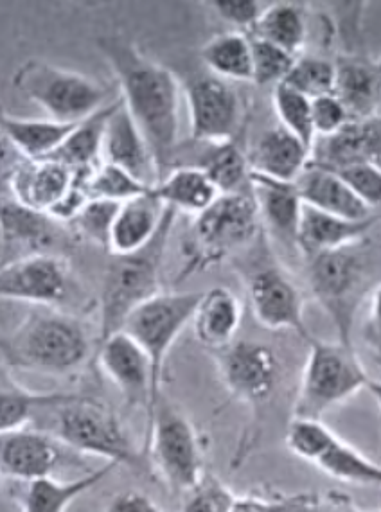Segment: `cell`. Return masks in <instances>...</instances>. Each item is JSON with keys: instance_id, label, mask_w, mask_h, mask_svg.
I'll list each match as a JSON object with an SVG mask.
<instances>
[{"instance_id": "1", "label": "cell", "mask_w": 381, "mask_h": 512, "mask_svg": "<svg viewBox=\"0 0 381 512\" xmlns=\"http://www.w3.org/2000/svg\"><path fill=\"white\" fill-rule=\"evenodd\" d=\"M99 47L116 72L121 99L141 128L159 166L160 180L177 151L182 87L173 72L119 36H103Z\"/></svg>"}, {"instance_id": "2", "label": "cell", "mask_w": 381, "mask_h": 512, "mask_svg": "<svg viewBox=\"0 0 381 512\" xmlns=\"http://www.w3.org/2000/svg\"><path fill=\"white\" fill-rule=\"evenodd\" d=\"M42 415L44 426L40 430L51 433L81 457H99L105 464L133 471H144L148 466V457L135 446L123 421L98 401L45 396L35 421Z\"/></svg>"}, {"instance_id": "3", "label": "cell", "mask_w": 381, "mask_h": 512, "mask_svg": "<svg viewBox=\"0 0 381 512\" xmlns=\"http://www.w3.org/2000/svg\"><path fill=\"white\" fill-rule=\"evenodd\" d=\"M177 214V211L166 207L155 238L139 252L114 256V261L108 265L101 290L99 344L105 342L108 336L123 331L126 318L141 304L162 292L160 266Z\"/></svg>"}, {"instance_id": "4", "label": "cell", "mask_w": 381, "mask_h": 512, "mask_svg": "<svg viewBox=\"0 0 381 512\" xmlns=\"http://www.w3.org/2000/svg\"><path fill=\"white\" fill-rule=\"evenodd\" d=\"M8 363L42 374H67L87 362L90 338L78 318L35 313L2 345Z\"/></svg>"}, {"instance_id": "5", "label": "cell", "mask_w": 381, "mask_h": 512, "mask_svg": "<svg viewBox=\"0 0 381 512\" xmlns=\"http://www.w3.org/2000/svg\"><path fill=\"white\" fill-rule=\"evenodd\" d=\"M301 385L293 403V417L322 419L367 387L369 374L358 360L353 345L311 338Z\"/></svg>"}, {"instance_id": "6", "label": "cell", "mask_w": 381, "mask_h": 512, "mask_svg": "<svg viewBox=\"0 0 381 512\" xmlns=\"http://www.w3.org/2000/svg\"><path fill=\"white\" fill-rule=\"evenodd\" d=\"M144 455L160 480L175 493H187L205 475L195 426L164 398L146 421Z\"/></svg>"}, {"instance_id": "7", "label": "cell", "mask_w": 381, "mask_h": 512, "mask_svg": "<svg viewBox=\"0 0 381 512\" xmlns=\"http://www.w3.org/2000/svg\"><path fill=\"white\" fill-rule=\"evenodd\" d=\"M13 85L56 123L78 124L107 106L108 90L99 81L42 60L24 63Z\"/></svg>"}, {"instance_id": "8", "label": "cell", "mask_w": 381, "mask_h": 512, "mask_svg": "<svg viewBox=\"0 0 381 512\" xmlns=\"http://www.w3.org/2000/svg\"><path fill=\"white\" fill-rule=\"evenodd\" d=\"M200 297V292H160L126 318L123 331L141 345L151 363V405L146 421L162 398V376L169 351L180 333L191 324Z\"/></svg>"}, {"instance_id": "9", "label": "cell", "mask_w": 381, "mask_h": 512, "mask_svg": "<svg viewBox=\"0 0 381 512\" xmlns=\"http://www.w3.org/2000/svg\"><path fill=\"white\" fill-rule=\"evenodd\" d=\"M310 290L337 327L338 340L353 345L351 331L360 302L362 265L347 248L311 257L308 268Z\"/></svg>"}, {"instance_id": "10", "label": "cell", "mask_w": 381, "mask_h": 512, "mask_svg": "<svg viewBox=\"0 0 381 512\" xmlns=\"http://www.w3.org/2000/svg\"><path fill=\"white\" fill-rule=\"evenodd\" d=\"M80 453L67 448L51 433L26 426L0 433V477L29 484L44 478H60L65 468L80 466Z\"/></svg>"}, {"instance_id": "11", "label": "cell", "mask_w": 381, "mask_h": 512, "mask_svg": "<svg viewBox=\"0 0 381 512\" xmlns=\"http://www.w3.org/2000/svg\"><path fill=\"white\" fill-rule=\"evenodd\" d=\"M259 212L252 195H222L207 211L196 216L195 243L198 263L211 265L250 243L259 229Z\"/></svg>"}, {"instance_id": "12", "label": "cell", "mask_w": 381, "mask_h": 512, "mask_svg": "<svg viewBox=\"0 0 381 512\" xmlns=\"http://www.w3.org/2000/svg\"><path fill=\"white\" fill-rule=\"evenodd\" d=\"M193 141L205 144L234 142L243 123L240 94L216 76H198L184 89Z\"/></svg>"}, {"instance_id": "13", "label": "cell", "mask_w": 381, "mask_h": 512, "mask_svg": "<svg viewBox=\"0 0 381 512\" xmlns=\"http://www.w3.org/2000/svg\"><path fill=\"white\" fill-rule=\"evenodd\" d=\"M218 369L232 396L252 407L272 398L281 376L277 354L268 345L250 340L232 342L222 349Z\"/></svg>"}, {"instance_id": "14", "label": "cell", "mask_w": 381, "mask_h": 512, "mask_svg": "<svg viewBox=\"0 0 381 512\" xmlns=\"http://www.w3.org/2000/svg\"><path fill=\"white\" fill-rule=\"evenodd\" d=\"M69 284V265L60 256L18 257L0 268V299L54 306L63 301Z\"/></svg>"}, {"instance_id": "15", "label": "cell", "mask_w": 381, "mask_h": 512, "mask_svg": "<svg viewBox=\"0 0 381 512\" xmlns=\"http://www.w3.org/2000/svg\"><path fill=\"white\" fill-rule=\"evenodd\" d=\"M250 308L259 326L270 331H293L306 342L313 336L304 320V299L292 279L279 268L257 272L249 283Z\"/></svg>"}, {"instance_id": "16", "label": "cell", "mask_w": 381, "mask_h": 512, "mask_svg": "<svg viewBox=\"0 0 381 512\" xmlns=\"http://www.w3.org/2000/svg\"><path fill=\"white\" fill-rule=\"evenodd\" d=\"M101 162L125 169L126 173L150 189L160 182L159 166L150 144L121 98L114 101L105 124Z\"/></svg>"}, {"instance_id": "17", "label": "cell", "mask_w": 381, "mask_h": 512, "mask_svg": "<svg viewBox=\"0 0 381 512\" xmlns=\"http://www.w3.org/2000/svg\"><path fill=\"white\" fill-rule=\"evenodd\" d=\"M98 363L108 380L125 396L126 403L130 407L146 408L148 414L153 376L150 358L141 345L125 331H119L99 344Z\"/></svg>"}, {"instance_id": "18", "label": "cell", "mask_w": 381, "mask_h": 512, "mask_svg": "<svg viewBox=\"0 0 381 512\" xmlns=\"http://www.w3.org/2000/svg\"><path fill=\"white\" fill-rule=\"evenodd\" d=\"M380 159L381 123L376 119H369L349 121L335 135L315 139L311 148L310 164L342 171L362 164L380 166Z\"/></svg>"}, {"instance_id": "19", "label": "cell", "mask_w": 381, "mask_h": 512, "mask_svg": "<svg viewBox=\"0 0 381 512\" xmlns=\"http://www.w3.org/2000/svg\"><path fill=\"white\" fill-rule=\"evenodd\" d=\"M74 186V173L56 160H22L11 171L13 200L38 212H47Z\"/></svg>"}, {"instance_id": "20", "label": "cell", "mask_w": 381, "mask_h": 512, "mask_svg": "<svg viewBox=\"0 0 381 512\" xmlns=\"http://www.w3.org/2000/svg\"><path fill=\"white\" fill-rule=\"evenodd\" d=\"M295 187L302 204L317 211L351 221L369 220L374 216L358 198L353 187L333 169L308 164L295 180Z\"/></svg>"}, {"instance_id": "21", "label": "cell", "mask_w": 381, "mask_h": 512, "mask_svg": "<svg viewBox=\"0 0 381 512\" xmlns=\"http://www.w3.org/2000/svg\"><path fill=\"white\" fill-rule=\"evenodd\" d=\"M62 234V223L45 212L33 211L17 200L0 202V239L4 250L27 252V256L49 254Z\"/></svg>"}, {"instance_id": "22", "label": "cell", "mask_w": 381, "mask_h": 512, "mask_svg": "<svg viewBox=\"0 0 381 512\" xmlns=\"http://www.w3.org/2000/svg\"><path fill=\"white\" fill-rule=\"evenodd\" d=\"M335 96L351 121H369L381 106V67L362 56H340L337 62Z\"/></svg>"}, {"instance_id": "23", "label": "cell", "mask_w": 381, "mask_h": 512, "mask_svg": "<svg viewBox=\"0 0 381 512\" xmlns=\"http://www.w3.org/2000/svg\"><path fill=\"white\" fill-rule=\"evenodd\" d=\"M378 220V216L364 221L344 220L302 205L297 227V248L310 259L326 252L342 250L364 238Z\"/></svg>"}, {"instance_id": "24", "label": "cell", "mask_w": 381, "mask_h": 512, "mask_svg": "<svg viewBox=\"0 0 381 512\" xmlns=\"http://www.w3.org/2000/svg\"><path fill=\"white\" fill-rule=\"evenodd\" d=\"M247 159L252 173L295 184L310 164L311 150L279 124L257 139Z\"/></svg>"}, {"instance_id": "25", "label": "cell", "mask_w": 381, "mask_h": 512, "mask_svg": "<svg viewBox=\"0 0 381 512\" xmlns=\"http://www.w3.org/2000/svg\"><path fill=\"white\" fill-rule=\"evenodd\" d=\"M250 187L259 220L265 221L274 236L297 247V227L304 204L295 184L250 173Z\"/></svg>"}, {"instance_id": "26", "label": "cell", "mask_w": 381, "mask_h": 512, "mask_svg": "<svg viewBox=\"0 0 381 512\" xmlns=\"http://www.w3.org/2000/svg\"><path fill=\"white\" fill-rule=\"evenodd\" d=\"M164 212L166 205L151 193V189L121 204L114 221L108 252L112 256H128L142 250L159 232Z\"/></svg>"}, {"instance_id": "27", "label": "cell", "mask_w": 381, "mask_h": 512, "mask_svg": "<svg viewBox=\"0 0 381 512\" xmlns=\"http://www.w3.org/2000/svg\"><path fill=\"white\" fill-rule=\"evenodd\" d=\"M243 309L238 297L223 286L202 293L191 320L200 344L222 351L229 347L240 329Z\"/></svg>"}, {"instance_id": "28", "label": "cell", "mask_w": 381, "mask_h": 512, "mask_svg": "<svg viewBox=\"0 0 381 512\" xmlns=\"http://www.w3.org/2000/svg\"><path fill=\"white\" fill-rule=\"evenodd\" d=\"M116 469L112 464H103L76 478H44L24 484L20 493L22 512H67L80 496L99 486Z\"/></svg>"}, {"instance_id": "29", "label": "cell", "mask_w": 381, "mask_h": 512, "mask_svg": "<svg viewBox=\"0 0 381 512\" xmlns=\"http://www.w3.org/2000/svg\"><path fill=\"white\" fill-rule=\"evenodd\" d=\"M151 193L169 209L193 216H200L207 211L220 196L213 182L196 166L171 169L168 177L151 187Z\"/></svg>"}, {"instance_id": "30", "label": "cell", "mask_w": 381, "mask_h": 512, "mask_svg": "<svg viewBox=\"0 0 381 512\" xmlns=\"http://www.w3.org/2000/svg\"><path fill=\"white\" fill-rule=\"evenodd\" d=\"M74 126L53 119H22L0 112V130L8 135L24 160L51 159Z\"/></svg>"}, {"instance_id": "31", "label": "cell", "mask_w": 381, "mask_h": 512, "mask_svg": "<svg viewBox=\"0 0 381 512\" xmlns=\"http://www.w3.org/2000/svg\"><path fill=\"white\" fill-rule=\"evenodd\" d=\"M112 106L114 101L103 106L96 114L90 115L89 119L76 124L62 142V146L51 155V160L60 162L65 168L71 169L74 175L81 177H87L98 168L101 164L103 132Z\"/></svg>"}, {"instance_id": "32", "label": "cell", "mask_w": 381, "mask_h": 512, "mask_svg": "<svg viewBox=\"0 0 381 512\" xmlns=\"http://www.w3.org/2000/svg\"><path fill=\"white\" fill-rule=\"evenodd\" d=\"M250 38L268 42L293 56H301L308 38L306 11L293 2L266 6L257 18L256 26L252 27Z\"/></svg>"}, {"instance_id": "33", "label": "cell", "mask_w": 381, "mask_h": 512, "mask_svg": "<svg viewBox=\"0 0 381 512\" xmlns=\"http://www.w3.org/2000/svg\"><path fill=\"white\" fill-rule=\"evenodd\" d=\"M200 58L220 80L252 81V42L243 31L213 36L202 47Z\"/></svg>"}, {"instance_id": "34", "label": "cell", "mask_w": 381, "mask_h": 512, "mask_svg": "<svg viewBox=\"0 0 381 512\" xmlns=\"http://www.w3.org/2000/svg\"><path fill=\"white\" fill-rule=\"evenodd\" d=\"M222 195H252L249 159L234 142L209 144L202 160L196 164Z\"/></svg>"}, {"instance_id": "35", "label": "cell", "mask_w": 381, "mask_h": 512, "mask_svg": "<svg viewBox=\"0 0 381 512\" xmlns=\"http://www.w3.org/2000/svg\"><path fill=\"white\" fill-rule=\"evenodd\" d=\"M315 466L328 477L338 482L355 484V486L381 487V466L365 457L349 442L340 437L329 446L328 451L320 457Z\"/></svg>"}, {"instance_id": "36", "label": "cell", "mask_w": 381, "mask_h": 512, "mask_svg": "<svg viewBox=\"0 0 381 512\" xmlns=\"http://www.w3.org/2000/svg\"><path fill=\"white\" fill-rule=\"evenodd\" d=\"M272 101L277 119L284 130L295 135L311 150L317 139L311 123V99L302 96L301 92L292 89L290 85L279 83L274 87Z\"/></svg>"}, {"instance_id": "37", "label": "cell", "mask_w": 381, "mask_h": 512, "mask_svg": "<svg viewBox=\"0 0 381 512\" xmlns=\"http://www.w3.org/2000/svg\"><path fill=\"white\" fill-rule=\"evenodd\" d=\"M306 98L317 99L335 94L337 67L319 56H297L292 71L283 81Z\"/></svg>"}, {"instance_id": "38", "label": "cell", "mask_w": 381, "mask_h": 512, "mask_svg": "<svg viewBox=\"0 0 381 512\" xmlns=\"http://www.w3.org/2000/svg\"><path fill=\"white\" fill-rule=\"evenodd\" d=\"M83 187H85L89 198L110 200L117 204H125L128 200L150 191V187L141 184L137 178L126 173L125 169L105 164V162H101L98 168L90 173V177L87 178Z\"/></svg>"}, {"instance_id": "39", "label": "cell", "mask_w": 381, "mask_h": 512, "mask_svg": "<svg viewBox=\"0 0 381 512\" xmlns=\"http://www.w3.org/2000/svg\"><path fill=\"white\" fill-rule=\"evenodd\" d=\"M337 433L322 423V419H302L293 417L286 430V448L297 459L306 460L315 466V462L328 451L337 439Z\"/></svg>"}, {"instance_id": "40", "label": "cell", "mask_w": 381, "mask_h": 512, "mask_svg": "<svg viewBox=\"0 0 381 512\" xmlns=\"http://www.w3.org/2000/svg\"><path fill=\"white\" fill-rule=\"evenodd\" d=\"M119 209L121 204L117 202L90 198L89 202L83 205L80 214L69 225H72V229L76 230L81 238L108 250Z\"/></svg>"}, {"instance_id": "41", "label": "cell", "mask_w": 381, "mask_h": 512, "mask_svg": "<svg viewBox=\"0 0 381 512\" xmlns=\"http://www.w3.org/2000/svg\"><path fill=\"white\" fill-rule=\"evenodd\" d=\"M44 398L9 381H0V433L20 430L33 423Z\"/></svg>"}, {"instance_id": "42", "label": "cell", "mask_w": 381, "mask_h": 512, "mask_svg": "<svg viewBox=\"0 0 381 512\" xmlns=\"http://www.w3.org/2000/svg\"><path fill=\"white\" fill-rule=\"evenodd\" d=\"M252 42V81L256 85H279L292 71L297 56L286 53L275 45L250 38Z\"/></svg>"}, {"instance_id": "43", "label": "cell", "mask_w": 381, "mask_h": 512, "mask_svg": "<svg viewBox=\"0 0 381 512\" xmlns=\"http://www.w3.org/2000/svg\"><path fill=\"white\" fill-rule=\"evenodd\" d=\"M236 498L220 478L205 473L193 489L184 493L180 512H231Z\"/></svg>"}, {"instance_id": "44", "label": "cell", "mask_w": 381, "mask_h": 512, "mask_svg": "<svg viewBox=\"0 0 381 512\" xmlns=\"http://www.w3.org/2000/svg\"><path fill=\"white\" fill-rule=\"evenodd\" d=\"M284 512H364L340 491L283 496Z\"/></svg>"}, {"instance_id": "45", "label": "cell", "mask_w": 381, "mask_h": 512, "mask_svg": "<svg viewBox=\"0 0 381 512\" xmlns=\"http://www.w3.org/2000/svg\"><path fill=\"white\" fill-rule=\"evenodd\" d=\"M340 177L353 187L358 198L367 205L374 216L381 218V168L374 164H362L337 171Z\"/></svg>"}, {"instance_id": "46", "label": "cell", "mask_w": 381, "mask_h": 512, "mask_svg": "<svg viewBox=\"0 0 381 512\" xmlns=\"http://www.w3.org/2000/svg\"><path fill=\"white\" fill-rule=\"evenodd\" d=\"M349 121H351V117L335 94L311 99V123H313L317 139L335 135Z\"/></svg>"}, {"instance_id": "47", "label": "cell", "mask_w": 381, "mask_h": 512, "mask_svg": "<svg viewBox=\"0 0 381 512\" xmlns=\"http://www.w3.org/2000/svg\"><path fill=\"white\" fill-rule=\"evenodd\" d=\"M211 6L225 22L249 33L265 9L256 0H214Z\"/></svg>"}, {"instance_id": "48", "label": "cell", "mask_w": 381, "mask_h": 512, "mask_svg": "<svg viewBox=\"0 0 381 512\" xmlns=\"http://www.w3.org/2000/svg\"><path fill=\"white\" fill-rule=\"evenodd\" d=\"M105 512H162V509L146 493L126 489L108 500Z\"/></svg>"}, {"instance_id": "49", "label": "cell", "mask_w": 381, "mask_h": 512, "mask_svg": "<svg viewBox=\"0 0 381 512\" xmlns=\"http://www.w3.org/2000/svg\"><path fill=\"white\" fill-rule=\"evenodd\" d=\"M90 198L85 191V187L81 186L80 182L74 180V186L69 189V193L63 196L58 204L54 205L51 211L47 212L54 221L58 223H71L78 214H80L83 205L89 202Z\"/></svg>"}, {"instance_id": "50", "label": "cell", "mask_w": 381, "mask_h": 512, "mask_svg": "<svg viewBox=\"0 0 381 512\" xmlns=\"http://www.w3.org/2000/svg\"><path fill=\"white\" fill-rule=\"evenodd\" d=\"M365 340L373 351L376 362L381 365V284L376 288L371 302V311L365 324Z\"/></svg>"}, {"instance_id": "51", "label": "cell", "mask_w": 381, "mask_h": 512, "mask_svg": "<svg viewBox=\"0 0 381 512\" xmlns=\"http://www.w3.org/2000/svg\"><path fill=\"white\" fill-rule=\"evenodd\" d=\"M231 512H284L283 496H238Z\"/></svg>"}, {"instance_id": "52", "label": "cell", "mask_w": 381, "mask_h": 512, "mask_svg": "<svg viewBox=\"0 0 381 512\" xmlns=\"http://www.w3.org/2000/svg\"><path fill=\"white\" fill-rule=\"evenodd\" d=\"M22 160L24 159L20 157L17 148L11 144L8 135L0 130V169L11 168L13 171V168Z\"/></svg>"}, {"instance_id": "53", "label": "cell", "mask_w": 381, "mask_h": 512, "mask_svg": "<svg viewBox=\"0 0 381 512\" xmlns=\"http://www.w3.org/2000/svg\"><path fill=\"white\" fill-rule=\"evenodd\" d=\"M365 389L369 390V392L373 394V398L376 399L378 407L381 408V381L369 380Z\"/></svg>"}, {"instance_id": "54", "label": "cell", "mask_w": 381, "mask_h": 512, "mask_svg": "<svg viewBox=\"0 0 381 512\" xmlns=\"http://www.w3.org/2000/svg\"><path fill=\"white\" fill-rule=\"evenodd\" d=\"M373 512H381V509H378V511H373Z\"/></svg>"}, {"instance_id": "55", "label": "cell", "mask_w": 381, "mask_h": 512, "mask_svg": "<svg viewBox=\"0 0 381 512\" xmlns=\"http://www.w3.org/2000/svg\"><path fill=\"white\" fill-rule=\"evenodd\" d=\"M380 67H381V63H380Z\"/></svg>"}, {"instance_id": "56", "label": "cell", "mask_w": 381, "mask_h": 512, "mask_svg": "<svg viewBox=\"0 0 381 512\" xmlns=\"http://www.w3.org/2000/svg\"><path fill=\"white\" fill-rule=\"evenodd\" d=\"M0 478H2V477H0Z\"/></svg>"}]
</instances>
